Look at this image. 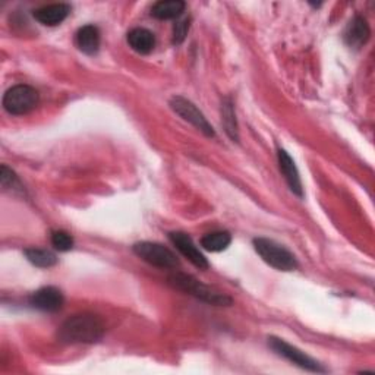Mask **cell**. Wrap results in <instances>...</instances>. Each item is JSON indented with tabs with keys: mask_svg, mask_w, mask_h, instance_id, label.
I'll return each instance as SVG.
<instances>
[{
	"mask_svg": "<svg viewBox=\"0 0 375 375\" xmlns=\"http://www.w3.org/2000/svg\"><path fill=\"white\" fill-rule=\"evenodd\" d=\"M185 8L186 5L182 0H162L153 6L152 15L157 19H174L184 14Z\"/></svg>",
	"mask_w": 375,
	"mask_h": 375,
	"instance_id": "15",
	"label": "cell"
},
{
	"mask_svg": "<svg viewBox=\"0 0 375 375\" xmlns=\"http://www.w3.org/2000/svg\"><path fill=\"white\" fill-rule=\"evenodd\" d=\"M77 46L85 55H95L100 48V31L94 25H84L77 33Z\"/></svg>",
	"mask_w": 375,
	"mask_h": 375,
	"instance_id": "13",
	"label": "cell"
},
{
	"mask_svg": "<svg viewBox=\"0 0 375 375\" xmlns=\"http://www.w3.org/2000/svg\"><path fill=\"white\" fill-rule=\"evenodd\" d=\"M171 109L176 112L181 117H184L186 122L192 123L196 130L201 131L207 137H214V130L208 120L204 117V115L196 109L195 105H192L189 100L178 95L170 100Z\"/></svg>",
	"mask_w": 375,
	"mask_h": 375,
	"instance_id": "7",
	"label": "cell"
},
{
	"mask_svg": "<svg viewBox=\"0 0 375 375\" xmlns=\"http://www.w3.org/2000/svg\"><path fill=\"white\" fill-rule=\"evenodd\" d=\"M134 253L144 260L159 268H174L179 261L169 248L156 242H138L134 245Z\"/></svg>",
	"mask_w": 375,
	"mask_h": 375,
	"instance_id": "5",
	"label": "cell"
},
{
	"mask_svg": "<svg viewBox=\"0 0 375 375\" xmlns=\"http://www.w3.org/2000/svg\"><path fill=\"white\" fill-rule=\"evenodd\" d=\"M169 238H170L171 243L174 246H176L178 251L185 258H188L195 267H198L199 270H207L208 268L207 258L196 248V245L194 243V241L191 239V236H188L184 232H171V233H169Z\"/></svg>",
	"mask_w": 375,
	"mask_h": 375,
	"instance_id": "9",
	"label": "cell"
},
{
	"mask_svg": "<svg viewBox=\"0 0 375 375\" xmlns=\"http://www.w3.org/2000/svg\"><path fill=\"white\" fill-rule=\"evenodd\" d=\"M231 242H232L231 233L220 231V232H211L203 236L201 246L210 253H220V251H224V249H228Z\"/></svg>",
	"mask_w": 375,
	"mask_h": 375,
	"instance_id": "16",
	"label": "cell"
},
{
	"mask_svg": "<svg viewBox=\"0 0 375 375\" xmlns=\"http://www.w3.org/2000/svg\"><path fill=\"white\" fill-rule=\"evenodd\" d=\"M38 105V93L30 85H15L6 91L4 97V107L14 116L27 115Z\"/></svg>",
	"mask_w": 375,
	"mask_h": 375,
	"instance_id": "4",
	"label": "cell"
},
{
	"mask_svg": "<svg viewBox=\"0 0 375 375\" xmlns=\"http://www.w3.org/2000/svg\"><path fill=\"white\" fill-rule=\"evenodd\" d=\"M23 254L33 265L40 267V268H48V267H53L58 264V257L53 253L47 251V249L28 248V249H25Z\"/></svg>",
	"mask_w": 375,
	"mask_h": 375,
	"instance_id": "17",
	"label": "cell"
},
{
	"mask_svg": "<svg viewBox=\"0 0 375 375\" xmlns=\"http://www.w3.org/2000/svg\"><path fill=\"white\" fill-rule=\"evenodd\" d=\"M254 248L258 255L271 267L280 271H293L297 268V261L286 248L265 238L254 239Z\"/></svg>",
	"mask_w": 375,
	"mask_h": 375,
	"instance_id": "3",
	"label": "cell"
},
{
	"mask_svg": "<svg viewBox=\"0 0 375 375\" xmlns=\"http://www.w3.org/2000/svg\"><path fill=\"white\" fill-rule=\"evenodd\" d=\"M52 245L60 253H68L73 248V238L65 231H56L52 233Z\"/></svg>",
	"mask_w": 375,
	"mask_h": 375,
	"instance_id": "19",
	"label": "cell"
},
{
	"mask_svg": "<svg viewBox=\"0 0 375 375\" xmlns=\"http://www.w3.org/2000/svg\"><path fill=\"white\" fill-rule=\"evenodd\" d=\"M128 43L137 53L148 55L149 52H153L156 46V38L152 31L145 28H134L128 33Z\"/></svg>",
	"mask_w": 375,
	"mask_h": 375,
	"instance_id": "14",
	"label": "cell"
},
{
	"mask_svg": "<svg viewBox=\"0 0 375 375\" xmlns=\"http://www.w3.org/2000/svg\"><path fill=\"white\" fill-rule=\"evenodd\" d=\"M169 283L185 293H189L198 299H201L203 302L211 304V305H231L232 299L228 297L226 295H223L217 290H213L211 287L203 285L201 282H198L195 278L188 276V274L184 273H174L169 278Z\"/></svg>",
	"mask_w": 375,
	"mask_h": 375,
	"instance_id": "2",
	"label": "cell"
},
{
	"mask_svg": "<svg viewBox=\"0 0 375 375\" xmlns=\"http://www.w3.org/2000/svg\"><path fill=\"white\" fill-rule=\"evenodd\" d=\"M369 34L371 31L368 27V22L362 16H355L347 25L344 31V40L351 47L359 48L368 41Z\"/></svg>",
	"mask_w": 375,
	"mask_h": 375,
	"instance_id": "12",
	"label": "cell"
},
{
	"mask_svg": "<svg viewBox=\"0 0 375 375\" xmlns=\"http://www.w3.org/2000/svg\"><path fill=\"white\" fill-rule=\"evenodd\" d=\"M0 179H2V185L6 189H12L15 186H19V182L15 176V173L12 170H9L6 166H2V169H0Z\"/></svg>",
	"mask_w": 375,
	"mask_h": 375,
	"instance_id": "20",
	"label": "cell"
},
{
	"mask_svg": "<svg viewBox=\"0 0 375 375\" xmlns=\"http://www.w3.org/2000/svg\"><path fill=\"white\" fill-rule=\"evenodd\" d=\"M105 334V324L102 318L94 314H78L68 318L58 332L62 343H95Z\"/></svg>",
	"mask_w": 375,
	"mask_h": 375,
	"instance_id": "1",
	"label": "cell"
},
{
	"mask_svg": "<svg viewBox=\"0 0 375 375\" xmlns=\"http://www.w3.org/2000/svg\"><path fill=\"white\" fill-rule=\"evenodd\" d=\"M70 14V6L68 4H55L38 8L34 11V18L47 27H55L62 23Z\"/></svg>",
	"mask_w": 375,
	"mask_h": 375,
	"instance_id": "11",
	"label": "cell"
},
{
	"mask_svg": "<svg viewBox=\"0 0 375 375\" xmlns=\"http://www.w3.org/2000/svg\"><path fill=\"white\" fill-rule=\"evenodd\" d=\"M268 346L273 349L274 352H276L278 355L286 358L287 361H290L292 364L301 366L307 371H311V372H324L326 369H324L315 359H312L311 356H308L305 352L299 351L297 347L286 343L285 340L282 339H278V337H268Z\"/></svg>",
	"mask_w": 375,
	"mask_h": 375,
	"instance_id": "6",
	"label": "cell"
},
{
	"mask_svg": "<svg viewBox=\"0 0 375 375\" xmlns=\"http://www.w3.org/2000/svg\"><path fill=\"white\" fill-rule=\"evenodd\" d=\"M188 30H189V21H188V19H184V21H181V22H178L176 25H174L173 43H174V44H181V43L185 40Z\"/></svg>",
	"mask_w": 375,
	"mask_h": 375,
	"instance_id": "21",
	"label": "cell"
},
{
	"mask_svg": "<svg viewBox=\"0 0 375 375\" xmlns=\"http://www.w3.org/2000/svg\"><path fill=\"white\" fill-rule=\"evenodd\" d=\"M221 116H223V125L224 128H226L228 135L233 139L238 141L239 139V134H238V123L235 119V110H233V105L229 98H226L221 105Z\"/></svg>",
	"mask_w": 375,
	"mask_h": 375,
	"instance_id": "18",
	"label": "cell"
},
{
	"mask_svg": "<svg viewBox=\"0 0 375 375\" xmlns=\"http://www.w3.org/2000/svg\"><path fill=\"white\" fill-rule=\"evenodd\" d=\"M63 304H65L63 293L53 286L41 287L30 296V305L44 312H56L62 310Z\"/></svg>",
	"mask_w": 375,
	"mask_h": 375,
	"instance_id": "8",
	"label": "cell"
},
{
	"mask_svg": "<svg viewBox=\"0 0 375 375\" xmlns=\"http://www.w3.org/2000/svg\"><path fill=\"white\" fill-rule=\"evenodd\" d=\"M278 159H279L280 171L283 173V176H285L290 191L295 195H297V196H302L304 195L302 181H301V176H299V171H297V169L295 166V162L282 148L278 149Z\"/></svg>",
	"mask_w": 375,
	"mask_h": 375,
	"instance_id": "10",
	"label": "cell"
}]
</instances>
